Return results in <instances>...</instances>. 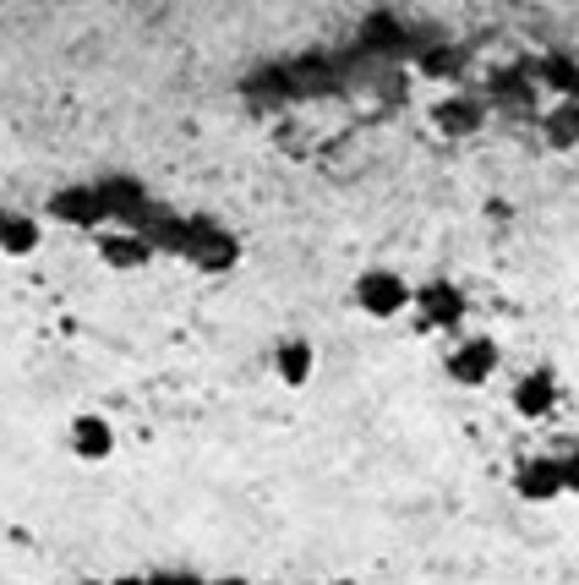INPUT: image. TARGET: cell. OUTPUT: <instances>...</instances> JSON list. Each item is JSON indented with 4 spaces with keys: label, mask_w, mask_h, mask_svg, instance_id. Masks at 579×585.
Returning a JSON list of instances; mask_svg holds the SVG:
<instances>
[{
    "label": "cell",
    "mask_w": 579,
    "mask_h": 585,
    "mask_svg": "<svg viewBox=\"0 0 579 585\" xmlns=\"http://www.w3.org/2000/svg\"><path fill=\"white\" fill-rule=\"evenodd\" d=\"M411 306H416V291H411V280L394 274V269H367V274L356 280V312L372 317V323H389V317H400V312H411Z\"/></svg>",
    "instance_id": "6da1fadb"
},
{
    "label": "cell",
    "mask_w": 579,
    "mask_h": 585,
    "mask_svg": "<svg viewBox=\"0 0 579 585\" xmlns=\"http://www.w3.org/2000/svg\"><path fill=\"white\" fill-rule=\"evenodd\" d=\"M116 422L110 416H99V411H83V416H72V427H66V448H72V459H83V465H105V459H116Z\"/></svg>",
    "instance_id": "7a4b0ae2"
},
{
    "label": "cell",
    "mask_w": 579,
    "mask_h": 585,
    "mask_svg": "<svg viewBox=\"0 0 579 585\" xmlns=\"http://www.w3.org/2000/svg\"><path fill=\"white\" fill-rule=\"evenodd\" d=\"M514 492H520L525 503H553V498H564V492H569V481H564V459H553V454L525 459V465L514 470Z\"/></svg>",
    "instance_id": "3957f363"
},
{
    "label": "cell",
    "mask_w": 579,
    "mask_h": 585,
    "mask_svg": "<svg viewBox=\"0 0 579 585\" xmlns=\"http://www.w3.org/2000/svg\"><path fill=\"white\" fill-rule=\"evenodd\" d=\"M492 372H498V345L492 339H459L448 350V378L454 383L481 389V383H492Z\"/></svg>",
    "instance_id": "277c9868"
},
{
    "label": "cell",
    "mask_w": 579,
    "mask_h": 585,
    "mask_svg": "<svg viewBox=\"0 0 579 585\" xmlns=\"http://www.w3.org/2000/svg\"><path fill=\"white\" fill-rule=\"evenodd\" d=\"M274 378H280L285 389H306V383L317 378V345H312L306 334H285V339L274 345Z\"/></svg>",
    "instance_id": "5b68a950"
},
{
    "label": "cell",
    "mask_w": 579,
    "mask_h": 585,
    "mask_svg": "<svg viewBox=\"0 0 579 585\" xmlns=\"http://www.w3.org/2000/svg\"><path fill=\"white\" fill-rule=\"evenodd\" d=\"M44 247V219L22 214V208H6L0 214V258H33Z\"/></svg>",
    "instance_id": "8992f818"
},
{
    "label": "cell",
    "mask_w": 579,
    "mask_h": 585,
    "mask_svg": "<svg viewBox=\"0 0 579 585\" xmlns=\"http://www.w3.org/2000/svg\"><path fill=\"white\" fill-rule=\"evenodd\" d=\"M509 400H514V416L542 422V416H553V405H558V383H553V372H525Z\"/></svg>",
    "instance_id": "52a82bcc"
},
{
    "label": "cell",
    "mask_w": 579,
    "mask_h": 585,
    "mask_svg": "<svg viewBox=\"0 0 579 585\" xmlns=\"http://www.w3.org/2000/svg\"><path fill=\"white\" fill-rule=\"evenodd\" d=\"M99 252H105V263H110V269H143V263H148V241H143V236H105V241H99Z\"/></svg>",
    "instance_id": "ba28073f"
},
{
    "label": "cell",
    "mask_w": 579,
    "mask_h": 585,
    "mask_svg": "<svg viewBox=\"0 0 579 585\" xmlns=\"http://www.w3.org/2000/svg\"><path fill=\"white\" fill-rule=\"evenodd\" d=\"M416 306H427L433 323H459V291H454V285H427V291H416Z\"/></svg>",
    "instance_id": "9c48e42d"
},
{
    "label": "cell",
    "mask_w": 579,
    "mask_h": 585,
    "mask_svg": "<svg viewBox=\"0 0 579 585\" xmlns=\"http://www.w3.org/2000/svg\"><path fill=\"white\" fill-rule=\"evenodd\" d=\"M564 481H569V492H579V448L564 454Z\"/></svg>",
    "instance_id": "30bf717a"
},
{
    "label": "cell",
    "mask_w": 579,
    "mask_h": 585,
    "mask_svg": "<svg viewBox=\"0 0 579 585\" xmlns=\"http://www.w3.org/2000/svg\"><path fill=\"white\" fill-rule=\"evenodd\" d=\"M0 214H6V208H0Z\"/></svg>",
    "instance_id": "8fae6325"
}]
</instances>
